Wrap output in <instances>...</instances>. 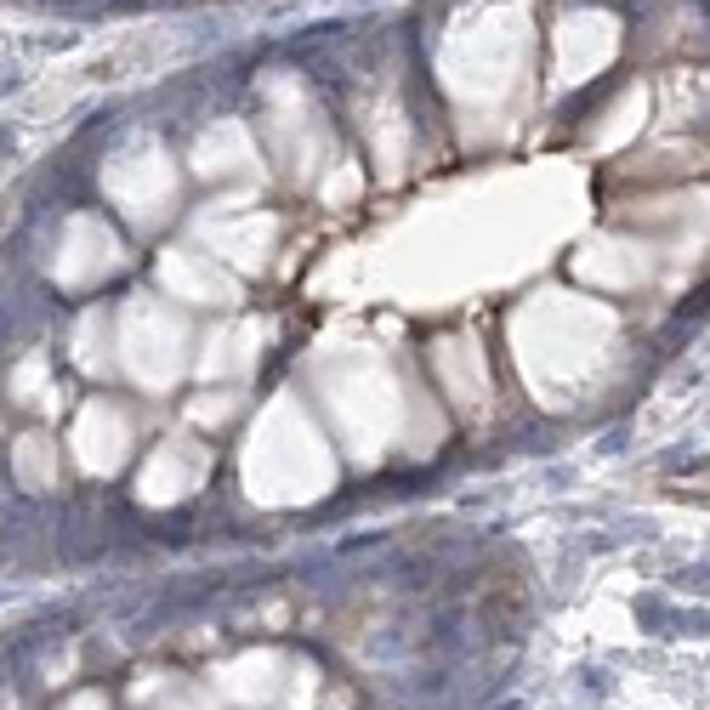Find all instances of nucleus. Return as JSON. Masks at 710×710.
Here are the masks:
<instances>
[]
</instances>
